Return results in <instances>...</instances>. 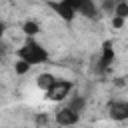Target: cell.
<instances>
[{"label": "cell", "mask_w": 128, "mask_h": 128, "mask_svg": "<svg viewBox=\"0 0 128 128\" xmlns=\"http://www.w3.org/2000/svg\"><path fill=\"white\" fill-rule=\"evenodd\" d=\"M14 70H16V74H26V72L30 70V66H28L24 60H16V64H14Z\"/></svg>", "instance_id": "obj_12"}, {"label": "cell", "mask_w": 128, "mask_h": 128, "mask_svg": "<svg viewBox=\"0 0 128 128\" xmlns=\"http://www.w3.org/2000/svg\"><path fill=\"white\" fill-rule=\"evenodd\" d=\"M66 106H70L74 112H78V114H80V112L84 110V106H86V100H84V96H76V98H72Z\"/></svg>", "instance_id": "obj_11"}, {"label": "cell", "mask_w": 128, "mask_h": 128, "mask_svg": "<svg viewBox=\"0 0 128 128\" xmlns=\"http://www.w3.org/2000/svg\"><path fill=\"white\" fill-rule=\"evenodd\" d=\"M4 32H6V24L0 20V40H2V36H4Z\"/></svg>", "instance_id": "obj_16"}, {"label": "cell", "mask_w": 128, "mask_h": 128, "mask_svg": "<svg viewBox=\"0 0 128 128\" xmlns=\"http://www.w3.org/2000/svg\"><path fill=\"white\" fill-rule=\"evenodd\" d=\"M8 52H10V46H8L4 40H0V62L6 58V54H8Z\"/></svg>", "instance_id": "obj_13"}, {"label": "cell", "mask_w": 128, "mask_h": 128, "mask_svg": "<svg viewBox=\"0 0 128 128\" xmlns=\"http://www.w3.org/2000/svg\"><path fill=\"white\" fill-rule=\"evenodd\" d=\"M116 18H122V20H126L128 18V2H124V0H120V2H116V6H114V12H112Z\"/></svg>", "instance_id": "obj_10"}, {"label": "cell", "mask_w": 128, "mask_h": 128, "mask_svg": "<svg viewBox=\"0 0 128 128\" xmlns=\"http://www.w3.org/2000/svg\"><path fill=\"white\" fill-rule=\"evenodd\" d=\"M124 22H126V20H122V18H116V16L112 18V26H114V28H122Z\"/></svg>", "instance_id": "obj_14"}, {"label": "cell", "mask_w": 128, "mask_h": 128, "mask_svg": "<svg viewBox=\"0 0 128 128\" xmlns=\"http://www.w3.org/2000/svg\"><path fill=\"white\" fill-rule=\"evenodd\" d=\"M114 6H116V2H104V4H102V8H104L106 12H114Z\"/></svg>", "instance_id": "obj_15"}, {"label": "cell", "mask_w": 128, "mask_h": 128, "mask_svg": "<svg viewBox=\"0 0 128 128\" xmlns=\"http://www.w3.org/2000/svg\"><path fill=\"white\" fill-rule=\"evenodd\" d=\"M50 8L58 14V16H62L64 20H74V16H76V12H74V8H72V4H70V0H60V2H50Z\"/></svg>", "instance_id": "obj_6"}, {"label": "cell", "mask_w": 128, "mask_h": 128, "mask_svg": "<svg viewBox=\"0 0 128 128\" xmlns=\"http://www.w3.org/2000/svg\"><path fill=\"white\" fill-rule=\"evenodd\" d=\"M112 62H114V50H112V44L106 42L104 48H102V56H100V60H98V68H100V70H108Z\"/></svg>", "instance_id": "obj_7"}, {"label": "cell", "mask_w": 128, "mask_h": 128, "mask_svg": "<svg viewBox=\"0 0 128 128\" xmlns=\"http://www.w3.org/2000/svg\"><path fill=\"white\" fill-rule=\"evenodd\" d=\"M108 116L116 122H124L128 120V102L124 100H112L108 104Z\"/></svg>", "instance_id": "obj_5"}, {"label": "cell", "mask_w": 128, "mask_h": 128, "mask_svg": "<svg viewBox=\"0 0 128 128\" xmlns=\"http://www.w3.org/2000/svg\"><path fill=\"white\" fill-rule=\"evenodd\" d=\"M70 4L76 14L80 12L82 16H88V18H100V8L92 0H70Z\"/></svg>", "instance_id": "obj_3"}, {"label": "cell", "mask_w": 128, "mask_h": 128, "mask_svg": "<svg viewBox=\"0 0 128 128\" xmlns=\"http://www.w3.org/2000/svg\"><path fill=\"white\" fill-rule=\"evenodd\" d=\"M22 32L32 40V38L40 32V24H38V22H34V20H26V22L22 24Z\"/></svg>", "instance_id": "obj_9"}, {"label": "cell", "mask_w": 128, "mask_h": 128, "mask_svg": "<svg viewBox=\"0 0 128 128\" xmlns=\"http://www.w3.org/2000/svg\"><path fill=\"white\" fill-rule=\"evenodd\" d=\"M54 118H56V122L60 124V126H74V124H78V120H80V114L78 112H74L70 106H60L58 110H56V114H54Z\"/></svg>", "instance_id": "obj_4"}, {"label": "cell", "mask_w": 128, "mask_h": 128, "mask_svg": "<svg viewBox=\"0 0 128 128\" xmlns=\"http://www.w3.org/2000/svg\"><path fill=\"white\" fill-rule=\"evenodd\" d=\"M72 88H74V82H72V80H60V78H56L54 84L44 92V96H46L50 102H62L64 98L70 96Z\"/></svg>", "instance_id": "obj_2"}, {"label": "cell", "mask_w": 128, "mask_h": 128, "mask_svg": "<svg viewBox=\"0 0 128 128\" xmlns=\"http://www.w3.org/2000/svg\"><path fill=\"white\" fill-rule=\"evenodd\" d=\"M16 54H18V60H24L30 68L48 60V50H46L42 44H38L36 40H30V38L24 42L22 48H18Z\"/></svg>", "instance_id": "obj_1"}, {"label": "cell", "mask_w": 128, "mask_h": 128, "mask_svg": "<svg viewBox=\"0 0 128 128\" xmlns=\"http://www.w3.org/2000/svg\"><path fill=\"white\" fill-rule=\"evenodd\" d=\"M54 80H56L54 74H50V72H42V74H38V78H36V86H38L40 90L46 92V90L54 84Z\"/></svg>", "instance_id": "obj_8"}]
</instances>
